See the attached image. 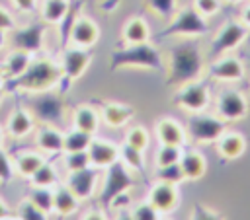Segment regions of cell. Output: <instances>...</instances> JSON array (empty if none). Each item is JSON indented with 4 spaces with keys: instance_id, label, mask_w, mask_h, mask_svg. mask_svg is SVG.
<instances>
[{
    "instance_id": "cell-1",
    "label": "cell",
    "mask_w": 250,
    "mask_h": 220,
    "mask_svg": "<svg viewBox=\"0 0 250 220\" xmlns=\"http://www.w3.org/2000/svg\"><path fill=\"white\" fill-rule=\"evenodd\" d=\"M205 70V58L195 41H182L174 45L168 53L166 64V84L168 86H184L188 82L197 80Z\"/></svg>"
},
{
    "instance_id": "cell-2",
    "label": "cell",
    "mask_w": 250,
    "mask_h": 220,
    "mask_svg": "<svg viewBox=\"0 0 250 220\" xmlns=\"http://www.w3.org/2000/svg\"><path fill=\"white\" fill-rule=\"evenodd\" d=\"M61 76H62L61 62L53 60L51 56H37L35 55L23 74H20L18 78L6 80L4 90H10V92L20 90V92H27V93L57 90Z\"/></svg>"
},
{
    "instance_id": "cell-3",
    "label": "cell",
    "mask_w": 250,
    "mask_h": 220,
    "mask_svg": "<svg viewBox=\"0 0 250 220\" xmlns=\"http://www.w3.org/2000/svg\"><path fill=\"white\" fill-rule=\"evenodd\" d=\"M109 72H117L123 68H143V70H166L164 56L158 47H154L150 41L145 43H125L121 49H115L109 55L107 62Z\"/></svg>"
},
{
    "instance_id": "cell-4",
    "label": "cell",
    "mask_w": 250,
    "mask_h": 220,
    "mask_svg": "<svg viewBox=\"0 0 250 220\" xmlns=\"http://www.w3.org/2000/svg\"><path fill=\"white\" fill-rule=\"evenodd\" d=\"M207 29H209L207 18L201 16L191 4V6L180 8L170 18V23L158 33V37H186V39H191V37L205 35Z\"/></svg>"
},
{
    "instance_id": "cell-5",
    "label": "cell",
    "mask_w": 250,
    "mask_h": 220,
    "mask_svg": "<svg viewBox=\"0 0 250 220\" xmlns=\"http://www.w3.org/2000/svg\"><path fill=\"white\" fill-rule=\"evenodd\" d=\"M135 181L131 175V169L121 162L115 160L113 164H109L105 167V175H104V183H102V191L98 195V201L104 208H109L113 204V201L123 195L129 193V189H133Z\"/></svg>"
},
{
    "instance_id": "cell-6",
    "label": "cell",
    "mask_w": 250,
    "mask_h": 220,
    "mask_svg": "<svg viewBox=\"0 0 250 220\" xmlns=\"http://www.w3.org/2000/svg\"><path fill=\"white\" fill-rule=\"evenodd\" d=\"M92 62V55L88 49L84 47H76V45H68L62 49V55H61V66H62V76L57 84V92L61 93H66L70 84L78 78L84 76V72L88 70Z\"/></svg>"
},
{
    "instance_id": "cell-7",
    "label": "cell",
    "mask_w": 250,
    "mask_h": 220,
    "mask_svg": "<svg viewBox=\"0 0 250 220\" xmlns=\"http://www.w3.org/2000/svg\"><path fill=\"white\" fill-rule=\"evenodd\" d=\"M27 109L41 125H57L64 117V97L61 92L55 90L37 92L31 93Z\"/></svg>"
},
{
    "instance_id": "cell-8",
    "label": "cell",
    "mask_w": 250,
    "mask_h": 220,
    "mask_svg": "<svg viewBox=\"0 0 250 220\" xmlns=\"http://www.w3.org/2000/svg\"><path fill=\"white\" fill-rule=\"evenodd\" d=\"M229 121L221 119L219 115H209V113H191L188 119V136L193 142L199 144H211L217 142L225 132H227Z\"/></svg>"
},
{
    "instance_id": "cell-9",
    "label": "cell",
    "mask_w": 250,
    "mask_h": 220,
    "mask_svg": "<svg viewBox=\"0 0 250 220\" xmlns=\"http://www.w3.org/2000/svg\"><path fill=\"white\" fill-rule=\"evenodd\" d=\"M47 23L39 18L35 21H29L25 25H18L14 31L8 33V43L12 49H21L29 55H39L45 47V33H47Z\"/></svg>"
},
{
    "instance_id": "cell-10",
    "label": "cell",
    "mask_w": 250,
    "mask_h": 220,
    "mask_svg": "<svg viewBox=\"0 0 250 220\" xmlns=\"http://www.w3.org/2000/svg\"><path fill=\"white\" fill-rule=\"evenodd\" d=\"M246 35H248V27L242 21H229V23H225L217 31V35H215V39L211 43L209 56L211 58H219V56L234 51L246 39Z\"/></svg>"
},
{
    "instance_id": "cell-11",
    "label": "cell",
    "mask_w": 250,
    "mask_h": 220,
    "mask_svg": "<svg viewBox=\"0 0 250 220\" xmlns=\"http://www.w3.org/2000/svg\"><path fill=\"white\" fill-rule=\"evenodd\" d=\"M209 88L197 80L193 82H188L184 86L178 88L176 95H174V103L188 111V113H199V111H205L207 105H209Z\"/></svg>"
},
{
    "instance_id": "cell-12",
    "label": "cell",
    "mask_w": 250,
    "mask_h": 220,
    "mask_svg": "<svg viewBox=\"0 0 250 220\" xmlns=\"http://www.w3.org/2000/svg\"><path fill=\"white\" fill-rule=\"evenodd\" d=\"M100 181V169L94 165H88L84 169H76V171H68L66 175V187L76 195V199L82 202L86 199H92L96 185Z\"/></svg>"
},
{
    "instance_id": "cell-13",
    "label": "cell",
    "mask_w": 250,
    "mask_h": 220,
    "mask_svg": "<svg viewBox=\"0 0 250 220\" xmlns=\"http://www.w3.org/2000/svg\"><path fill=\"white\" fill-rule=\"evenodd\" d=\"M248 113V101L244 93L236 90H223L217 97V115L229 123L244 119Z\"/></svg>"
},
{
    "instance_id": "cell-14",
    "label": "cell",
    "mask_w": 250,
    "mask_h": 220,
    "mask_svg": "<svg viewBox=\"0 0 250 220\" xmlns=\"http://www.w3.org/2000/svg\"><path fill=\"white\" fill-rule=\"evenodd\" d=\"M100 39V27L94 19L90 18H76L74 23L70 25V31H68V41L70 45H76V47H84V49H90L98 43Z\"/></svg>"
},
{
    "instance_id": "cell-15",
    "label": "cell",
    "mask_w": 250,
    "mask_h": 220,
    "mask_svg": "<svg viewBox=\"0 0 250 220\" xmlns=\"http://www.w3.org/2000/svg\"><path fill=\"white\" fill-rule=\"evenodd\" d=\"M209 76L219 82H238L244 78V64L236 56L223 55L209 66Z\"/></svg>"
},
{
    "instance_id": "cell-16",
    "label": "cell",
    "mask_w": 250,
    "mask_h": 220,
    "mask_svg": "<svg viewBox=\"0 0 250 220\" xmlns=\"http://www.w3.org/2000/svg\"><path fill=\"white\" fill-rule=\"evenodd\" d=\"M33 132H35V148H37L41 154L59 156V154L64 152L62 132H61L55 125H41V127L35 128Z\"/></svg>"
},
{
    "instance_id": "cell-17",
    "label": "cell",
    "mask_w": 250,
    "mask_h": 220,
    "mask_svg": "<svg viewBox=\"0 0 250 220\" xmlns=\"http://www.w3.org/2000/svg\"><path fill=\"white\" fill-rule=\"evenodd\" d=\"M135 117V109L129 103H119V101H105L100 105V119L111 127V128H121L125 127L131 119Z\"/></svg>"
},
{
    "instance_id": "cell-18",
    "label": "cell",
    "mask_w": 250,
    "mask_h": 220,
    "mask_svg": "<svg viewBox=\"0 0 250 220\" xmlns=\"http://www.w3.org/2000/svg\"><path fill=\"white\" fill-rule=\"evenodd\" d=\"M88 156H90V164L94 167L105 169L109 164L119 160V146L109 142V140H102V138L94 136L90 146H88Z\"/></svg>"
},
{
    "instance_id": "cell-19",
    "label": "cell",
    "mask_w": 250,
    "mask_h": 220,
    "mask_svg": "<svg viewBox=\"0 0 250 220\" xmlns=\"http://www.w3.org/2000/svg\"><path fill=\"white\" fill-rule=\"evenodd\" d=\"M178 189L176 185L172 183H164V181H156L150 191H148V197L146 201L150 204H154L160 212H172L176 206H178Z\"/></svg>"
},
{
    "instance_id": "cell-20",
    "label": "cell",
    "mask_w": 250,
    "mask_h": 220,
    "mask_svg": "<svg viewBox=\"0 0 250 220\" xmlns=\"http://www.w3.org/2000/svg\"><path fill=\"white\" fill-rule=\"evenodd\" d=\"M33 130H35V119L29 109L20 107V109L12 111V115L8 117V123H6V132L12 138H25Z\"/></svg>"
},
{
    "instance_id": "cell-21",
    "label": "cell",
    "mask_w": 250,
    "mask_h": 220,
    "mask_svg": "<svg viewBox=\"0 0 250 220\" xmlns=\"http://www.w3.org/2000/svg\"><path fill=\"white\" fill-rule=\"evenodd\" d=\"M156 138L160 144H176V146H184L186 144V138H188V132L186 128L170 119V117H164L156 123Z\"/></svg>"
},
{
    "instance_id": "cell-22",
    "label": "cell",
    "mask_w": 250,
    "mask_h": 220,
    "mask_svg": "<svg viewBox=\"0 0 250 220\" xmlns=\"http://www.w3.org/2000/svg\"><path fill=\"white\" fill-rule=\"evenodd\" d=\"M31 58H33V55H29V53H25L21 49H12L6 55V58H4V62L0 66L4 76H6V80H12V78H18L20 74H23L25 68L29 66Z\"/></svg>"
},
{
    "instance_id": "cell-23",
    "label": "cell",
    "mask_w": 250,
    "mask_h": 220,
    "mask_svg": "<svg viewBox=\"0 0 250 220\" xmlns=\"http://www.w3.org/2000/svg\"><path fill=\"white\" fill-rule=\"evenodd\" d=\"M100 111L92 105H78L72 113V127L86 130L90 134H96L100 128Z\"/></svg>"
},
{
    "instance_id": "cell-24",
    "label": "cell",
    "mask_w": 250,
    "mask_h": 220,
    "mask_svg": "<svg viewBox=\"0 0 250 220\" xmlns=\"http://www.w3.org/2000/svg\"><path fill=\"white\" fill-rule=\"evenodd\" d=\"M180 165L184 169L186 181H197V179H201L205 175V169H207V162H205V158L197 150L182 152Z\"/></svg>"
},
{
    "instance_id": "cell-25",
    "label": "cell",
    "mask_w": 250,
    "mask_h": 220,
    "mask_svg": "<svg viewBox=\"0 0 250 220\" xmlns=\"http://www.w3.org/2000/svg\"><path fill=\"white\" fill-rule=\"evenodd\" d=\"M217 150L225 160H236L246 150V140L240 132H225L217 140Z\"/></svg>"
},
{
    "instance_id": "cell-26",
    "label": "cell",
    "mask_w": 250,
    "mask_h": 220,
    "mask_svg": "<svg viewBox=\"0 0 250 220\" xmlns=\"http://www.w3.org/2000/svg\"><path fill=\"white\" fill-rule=\"evenodd\" d=\"M53 193H55L53 212H57L59 216H70L72 212L78 210L80 201L76 199V195L66 185H59L57 189H53Z\"/></svg>"
},
{
    "instance_id": "cell-27",
    "label": "cell",
    "mask_w": 250,
    "mask_h": 220,
    "mask_svg": "<svg viewBox=\"0 0 250 220\" xmlns=\"http://www.w3.org/2000/svg\"><path fill=\"white\" fill-rule=\"evenodd\" d=\"M121 37L125 43H145L150 39V27L143 18H131L125 21L121 29Z\"/></svg>"
},
{
    "instance_id": "cell-28",
    "label": "cell",
    "mask_w": 250,
    "mask_h": 220,
    "mask_svg": "<svg viewBox=\"0 0 250 220\" xmlns=\"http://www.w3.org/2000/svg\"><path fill=\"white\" fill-rule=\"evenodd\" d=\"M68 8H70L68 0H43V4L39 8V18L47 25H59L62 21V18L66 16Z\"/></svg>"
},
{
    "instance_id": "cell-29",
    "label": "cell",
    "mask_w": 250,
    "mask_h": 220,
    "mask_svg": "<svg viewBox=\"0 0 250 220\" xmlns=\"http://www.w3.org/2000/svg\"><path fill=\"white\" fill-rule=\"evenodd\" d=\"M94 134L80 130L76 127L68 128L66 132H62V144H64V152H80V150H88L90 142H92ZM62 152V154H64Z\"/></svg>"
},
{
    "instance_id": "cell-30",
    "label": "cell",
    "mask_w": 250,
    "mask_h": 220,
    "mask_svg": "<svg viewBox=\"0 0 250 220\" xmlns=\"http://www.w3.org/2000/svg\"><path fill=\"white\" fill-rule=\"evenodd\" d=\"M43 162H45V158H43L41 152H23V154H20L16 158L14 167H16V173L20 177H27L29 179Z\"/></svg>"
},
{
    "instance_id": "cell-31",
    "label": "cell",
    "mask_w": 250,
    "mask_h": 220,
    "mask_svg": "<svg viewBox=\"0 0 250 220\" xmlns=\"http://www.w3.org/2000/svg\"><path fill=\"white\" fill-rule=\"evenodd\" d=\"M119 160L131 169V171H137V173H145V156H143V150L131 146L129 142H121L119 146Z\"/></svg>"
},
{
    "instance_id": "cell-32",
    "label": "cell",
    "mask_w": 250,
    "mask_h": 220,
    "mask_svg": "<svg viewBox=\"0 0 250 220\" xmlns=\"http://www.w3.org/2000/svg\"><path fill=\"white\" fill-rule=\"evenodd\" d=\"M27 199L39 208L43 210L47 216L53 212V201H55V193H53V187H37L33 185L27 193Z\"/></svg>"
},
{
    "instance_id": "cell-33",
    "label": "cell",
    "mask_w": 250,
    "mask_h": 220,
    "mask_svg": "<svg viewBox=\"0 0 250 220\" xmlns=\"http://www.w3.org/2000/svg\"><path fill=\"white\" fill-rule=\"evenodd\" d=\"M29 179H31V185H37V187H55V185L59 183V173H57L55 165L45 160V162L35 169V173H33Z\"/></svg>"
},
{
    "instance_id": "cell-34",
    "label": "cell",
    "mask_w": 250,
    "mask_h": 220,
    "mask_svg": "<svg viewBox=\"0 0 250 220\" xmlns=\"http://www.w3.org/2000/svg\"><path fill=\"white\" fill-rule=\"evenodd\" d=\"M154 177H156V181H164V183H172V185H180L182 181H186L180 162L168 164V165H156Z\"/></svg>"
},
{
    "instance_id": "cell-35",
    "label": "cell",
    "mask_w": 250,
    "mask_h": 220,
    "mask_svg": "<svg viewBox=\"0 0 250 220\" xmlns=\"http://www.w3.org/2000/svg\"><path fill=\"white\" fill-rule=\"evenodd\" d=\"M125 142H129L131 146H135V148H139V150L145 152V150L150 146V132H148L145 127H141V125L131 127V128L125 132Z\"/></svg>"
},
{
    "instance_id": "cell-36",
    "label": "cell",
    "mask_w": 250,
    "mask_h": 220,
    "mask_svg": "<svg viewBox=\"0 0 250 220\" xmlns=\"http://www.w3.org/2000/svg\"><path fill=\"white\" fill-rule=\"evenodd\" d=\"M182 146L176 144H160L156 156H154V164L156 165H168V164H176L182 158Z\"/></svg>"
},
{
    "instance_id": "cell-37",
    "label": "cell",
    "mask_w": 250,
    "mask_h": 220,
    "mask_svg": "<svg viewBox=\"0 0 250 220\" xmlns=\"http://www.w3.org/2000/svg\"><path fill=\"white\" fill-rule=\"evenodd\" d=\"M148 10L164 19H170L176 12H178V2L176 0H146Z\"/></svg>"
},
{
    "instance_id": "cell-38",
    "label": "cell",
    "mask_w": 250,
    "mask_h": 220,
    "mask_svg": "<svg viewBox=\"0 0 250 220\" xmlns=\"http://www.w3.org/2000/svg\"><path fill=\"white\" fill-rule=\"evenodd\" d=\"M92 165L90 164V156L88 150H80V152H64V167L68 171H76V169H84Z\"/></svg>"
},
{
    "instance_id": "cell-39",
    "label": "cell",
    "mask_w": 250,
    "mask_h": 220,
    "mask_svg": "<svg viewBox=\"0 0 250 220\" xmlns=\"http://www.w3.org/2000/svg\"><path fill=\"white\" fill-rule=\"evenodd\" d=\"M129 212H131L129 216H131L133 220H158V218H160V210H158L154 204H150L148 201L135 204Z\"/></svg>"
},
{
    "instance_id": "cell-40",
    "label": "cell",
    "mask_w": 250,
    "mask_h": 220,
    "mask_svg": "<svg viewBox=\"0 0 250 220\" xmlns=\"http://www.w3.org/2000/svg\"><path fill=\"white\" fill-rule=\"evenodd\" d=\"M16 216L21 218V220H45V218H47V214H45L43 210H39L29 199H25V201H21V202L18 204Z\"/></svg>"
},
{
    "instance_id": "cell-41",
    "label": "cell",
    "mask_w": 250,
    "mask_h": 220,
    "mask_svg": "<svg viewBox=\"0 0 250 220\" xmlns=\"http://www.w3.org/2000/svg\"><path fill=\"white\" fill-rule=\"evenodd\" d=\"M14 175H16L14 162L10 160V154L0 146V183H2V185L10 183Z\"/></svg>"
},
{
    "instance_id": "cell-42",
    "label": "cell",
    "mask_w": 250,
    "mask_h": 220,
    "mask_svg": "<svg viewBox=\"0 0 250 220\" xmlns=\"http://www.w3.org/2000/svg\"><path fill=\"white\" fill-rule=\"evenodd\" d=\"M193 8H195L201 16H205V18H213V16L219 14V10H221V2H219V0H193Z\"/></svg>"
},
{
    "instance_id": "cell-43",
    "label": "cell",
    "mask_w": 250,
    "mask_h": 220,
    "mask_svg": "<svg viewBox=\"0 0 250 220\" xmlns=\"http://www.w3.org/2000/svg\"><path fill=\"white\" fill-rule=\"evenodd\" d=\"M16 27H18V19H16V16H14L8 8L0 6V31L10 33V31H14Z\"/></svg>"
},
{
    "instance_id": "cell-44",
    "label": "cell",
    "mask_w": 250,
    "mask_h": 220,
    "mask_svg": "<svg viewBox=\"0 0 250 220\" xmlns=\"http://www.w3.org/2000/svg\"><path fill=\"white\" fill-rule=\"evenodd\" d=\"M20 14H33L37 10V0H10Z\"/></svg>"
},
{
    "instance_id": "cell-45",
    "label": "cell",
    "mask_w": 250,
    "mask_h": 220,
    "mask_svg": "<svg viewBox=\"0 0 250 220\" xmlns=\"http://www.w3.org/2000/svg\"><path fill=\"white\" fill-rule=\"evenodd\" d=\"M191 218H205V220H211V218H219L217 214H213V210H209V208H203V206H193V210H191Z\"/></svg>"
},
{
    "instance_id": "cell-46",
    "label": "cell",
    "mask_w": 250,
    "mask_h": 220,
    "mask_svg": "<svg viewBox=\"0 0 250 220\" xmlns=\"http://www.w3.org/2000/svg\"><path fill=\"white\" fill-rule=\"evenodd\" d=\"M240 19H242V23L246 25V27H250V4L242 10V16H240Z\"/></svg>"
},
{
    "instance_id": "cell-47",
    "label": "cell",
    "mask_w": 250,
    "mask_h": 220,
    "mask_svg": "<svg viewBox=\"0 0 250 220\" xmlns=\"http://www.w3.org/2000/svg\"><path fill=\"white\" fill-rule=\"evenodd\" d=\"M8 212H10V210H8V206L0 201V220H2V218H8Z\"/></svg>"
},
{
    "instance_id": "cell-48",
    "label": "cell",
    "mask_w": 250,
    "mask_h": 220,
    "mask_svg": "<svg viewBox=\"0 0 250 220\" xmlns=\"http://www.w3.org/2000/svg\"><path fill=\"white\" fill-rule=\"evenodd\" d=\"M8 43V33H4V31H0V49L4 47Z\"/></svg>"
},
{
    "instance_id": "cell-49",
    "label": "cell",
    "mask_w": 250,
    "mask_h": 220,
    "mask_svg": "<svg viewBox=\"0 0 250 220\" xmlns=\"http://www.w3.org/2000/svg\"><path fill=\"white\" fill-rule=\"evenodd\" d=\"M4 84H6V76H4V72L0 68V88H4Z\"/></svg>"
},
{
    "instance_id": "cell-50",
    "label": "cell",
    "mask_w": 250,
    "mask_h": 220,
    "mask_svg": "<svg viewBox=\"0 0 250 220\" xmlns=\"http://www.w3.org/2000/svg\"><path fill=\"white\" fill-rule=\"evenodd\" d=\"M2 144H4V128L0 127V146H2Z\"/></svg>"
},
{
    "instance_id": "cell-51",
    "label": "cell",
    "mask_w": 250,
    "mask_h": 220,
    "mask_svg": "<svg viewBox=\"0 0 250 220\" xmlns=\"http://www.w3.org/2000/svg\"><path fill=\"white\" fill-rule=\"evenodd\" d=\"M4 95H6V90H4V88H0V103L4 101Z\"/></svg>"
},
{
    "instance_id": "cell-52",
    "label": "cell",
    "mask_w": 250,
    "mask_h": 220,
    "mask_svg": "<svg viewBox=\"0 0 250 220\" xmlns=\"http://www.w3.org/2000/svg\"><path fill=\"white\" fill-rule=\"evenodd\" d=\"M227 2H230V4H238L240 0H227Z\"/></svg>"
}]
</instances>
